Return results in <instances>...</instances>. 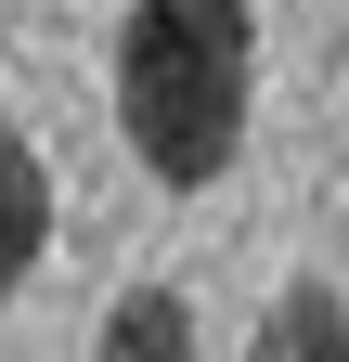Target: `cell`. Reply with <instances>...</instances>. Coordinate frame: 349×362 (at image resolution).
I'll list each match as a JSON object with an SVG mask.
<instances>
[{
  "label": "cell",
  "mask_w": 349,
  "mask_h": 362,
  "mask_svg": "<svg viewBox=\"0 0 349 362\" xmlns=\"http://www.w3.org/2000/svg\"><path fill=\"white\" fill-rule=\"evenodd\" d=\"M246 362H349V310H336V285H285Z\"/></svg>",
  "instance_id": "cell-4"
},
{
  "label": "cell",
  "mask_w": 349,
  "mask_h": 362,
  "mask_svg": "<svg viewBox=\"0 0 349 362\" xmlns=\"http://www.w3.org/2000/svg\"><path fill=\"white\" fill-rule=\"evenodd\" d=\"M259 104V13L246 0H129L117 26V129L168 194H207Z\"/></svg>",
  "instance_id": "cell-1"
},
{
  "label": "cell",
  "mask_w": 349,
  "mask_h": 362,
  "mask_svg": "<svg viewBox=\"0 0 349 362\" xmlns=\"http://www.w3.org/2000/svg\"><path fill=\"white\" fill-rule=\"evenodd\" d=\"M91 362H207V349H194V310L168 298V285H129V298L104 310V349H91Z\"/></svg>",
  "instance_id": "cell-3"
},
{
  "label": "cell",
  "mask_w": 349,
  "mask_h": 362,
  "mask_svg": "<svg viewBox=\"0 0 349 362\" xmlns=\"http://www.w3.org/2000/svg\"><path fill=\"white\" fill-rule=\"evenodd\" d=\"M39 246H52V168H39V143L0 117V298L39 272Z\"/></svg>",
  "instance_id": "cell-2"
}]
</instances>
